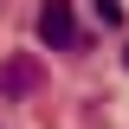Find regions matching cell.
Instances as JSON below:
<instances>
[{
    "label": "cell",
    "mask_w": 129,
    "mask_h": 129,
    "mask_svg": "<svg viewBox=\"0 0 129 129\" xmlns=\"http://www.w3.org/2000/svg\"><path fill=\"white\" fill-rule=\"evenodd\" d=\"M97 7V19H103V26H123V0H90Z\"/></svg>",
    "instance_id": "3957f363"
},
{
    "label": "cell",
    "mask_w": 129,
    "mask_h": 129,
    "mask_svg": "<svg viewBox=\"0 0 129 129\" xmlns=\"http://www.w3.org/2000/svg\"><path fill=\"white\" fill-rule=\"evenodd\" d=\"M39 45H45V52H78L84 45L71 0H39Z\"/></svg>",
    "instance_id": "6da1fadb"
},
{
    "label": "cell",
    "mask_w": 129,
    "mask_h": 129,
    "mask_svg": "<svg viewBox=\"0 0 129 129\" xmlns=\"http://www.w3.org/2000/svg\"><path fill=\"white\" fill-rule=\"evenodd\" d=\"M32 84H39V71H32V58H13L7 71H0V90H7V97H19V90H32Z\"/></svg>",
    "instance_id": "7a4b0ae2"
}]
</instances>
